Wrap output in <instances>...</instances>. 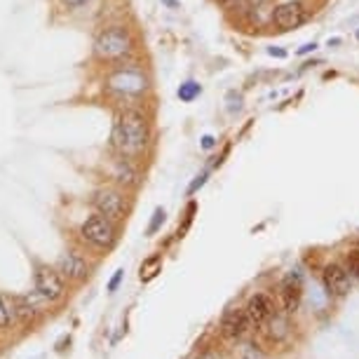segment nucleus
<instances>
[{"mask_svg":"<svg viewBox=\"0 0 359 359\" xmlns=\"http://www.w3.org/2000/svg\"><path fill=\"white\" fill-rule=\"evenodd\" d=\"M315 43H308V45H303L301 50H298V54H308V52H315Z\"/></svg>","mask_w":359,"mask_h":359,"instance_id":"b1692460","label":"nucleus"},{"mask_svg":"<svg viewBox=\"0 0 359 359\" xmlns=\"http://www.w3.org/2000/svg\"><path fill=\"white\" fill-rule=\"evenodd\" d=\"M268 54H270V57H277V59L287 57V52H284L282 47H268Z\"/></svg>","mask_w":359,"mask_h":359,"instance_id":"5701e85b","label":"nucleus"},{"mask_svg":"<svg viewBox=\"0 0 359 359\" xmlns=\"http://www.w3.org/2000/svg\"><path fill=\"white\" fill-rule=\"evenodd\" d=\"M195 359H219V357H216V352H202V355Z\"/></svg>","mask_w":359,"mask_h":359,"instance_id":"a878e982","label":"nucleus"},{"mask_svg":"<svg viewBox=\"0 0 359 359\" xmlns=\"http://www.w3.org/2000/svg\"><path fill=\"white\" fill-rule=\"evenodd\" d=\"M282 306L287 313H296L298 306H301V282H298V277L294 280V277H287L282 284Z\"/></svg>","mask_w":359,"mask_h":359,"instance_id":"f8f14e48","label":"nucleus"},{"mask_svg":"<svg viewBox=\"0 0 359 359\" xmlns=\"http://www.w3.org/2000/svg\"><path fill=\"white\" fill-rule=\"evenodd\" d=\"M80 235H83V240L90 242L92 247L108 249V247H113V242H115V226L104 214H94L83 223Z\"/></svg>","mask_w":359,"mask_h":359,"instance_id":"20e7f679","label":"nucleus"},{"mask_svg":"<svg viewBox=\"0 0 359 359\" xmlns=\"http://www.w3.org/2000/svg\"><path fill=\"white\" fill-rule=\"evenodd\" d=\"M12 317H15V308H12V303L8 301V298L0 296V329L10 327Z\"/></svg>","mask_w":359,"mask_h":359,"instance_id":"2eb2a0df","label":"nucleus"},{"mask_svg":"<svg viewBox=\"0 0 359 359\" xmlns=\"http://www.w3.org/2000/svg\"><path fill=\"white\" fill-rule=\"evenodd\" d=\"M249 327H252V324H249L245 310H228L226 317H223V322H221L223 336L233 338V341H237V338L245 336Z\"/></svg>","mask_w":359,"mask_h":359,"instance_id":"9b49d317","label":"nucleus"},{"mask_svg":"<svg viewBox=\"0 0 359 359\" xmlns=\"http://www.w3.org/2000/svg\"><path fill=\"white\" fill-rule=\"evenodd\" d=\"M115 176H118V181H120L123 186H134V184H137V174L132 172V167L127 165V162H120Z\"/></svg>","mask_w":359,"mask_h":359,"instance_id":"dca6fc26","label":"nucleus"},{"mask_svg":"<svg viewBox=\"0 0 359 359\" xmlns=\"http://www.w3.org/2000/svg\"><path fill=\"white\" fill-rule=\"evenodd\" d=\"M120 280H123V270H118V273L113 275V280H111V284H108V291H115L118 289V284H120Z\"/></svg>","mask_w":359,"mask_h":359,"instance_id":"4be33fe9","label":"nucleus"},{"mask_svg":"<svg viewBox=\"0 0 359 359\" xmlns=\"http://www.w3.org/2000/svg\"><path fill=\"white\" fill-rule=\"evenodd\" d=\"M94 57L99 62H120V59L132 54V36L125 26H111V29L101 31L92 47Z\"/></svg>","mask_w":359,"mask_h":359,"instance_id":"f03ea898","label":"nucleus"},{"mask_svg":"<svg viewBox=\"0 0 359 359\" xmlns=\"http://www.w3.org/2000/svg\"><path fill=\"white\" fill-rule=\"evenodd\" d=\"M245 313H247L249 324L256 329H261V327H266L270 317L275 315V303H273V298L266 296V294H256V296L249 298Z\"/></svg>","mask_w":359,"mask_h":359,"instance_id":"6e6552de","label":"nucleus"},{"mask_svg":"<svg viewBox=\"0 0 359 359\" xmlns=\"http://www.w3.org/2000/svg\"><path fill=\"white\" fill-rule=\"evenodd\" d=\"M92 205L99 214H104L106 219H111V221H120L127 212L125 198L118 191H113V188H99V191L92 195Z\"/></svg>","mask_w":359,"mask_h":359,"instance_id":"423d86ee","label":"nucleus"},{"mask_svg":"<svg viewBox=\"0 0 359 359\" xmlns=\"http://www.w3.org/2000/svg\"><path fill=\"white\" fill-rule=\"evenodd\" d=\"M306 19H308L306 8H303L298 0H294V3H284L280 8L273 10V24L280 31H294L298 26L306 24Z\"/></svg>","mask_w":359,"mask_h":359,"instance_id":"0eeeda50","label":"nucleus"},{"mask_svg":"<svg viewBox=\"0 0 359 359\" xmlns=\"http://www.w3.org/2000/svg\"><path fill=\"white\" fill-rule=\"evenodd\" d=\"M357 38H359V31H357Z\"/></svg>","mask_w":359,"mask_h":359,"instance_id":"cd10ccee","label":"nucleus"},{"mask_svg":"<svg viewBox=\"0 0 359 359\" xmlns=\"http://www.w3.org/2000/svg\"><path fill=\"white\" fill-rule=\"evenodd\" d=\"M348 273H350L352 280L359 282V249L348 254Z\"/></svg>","mask_w":359,"mask_h":359,"instance_id":"a211bd4d","label":"nucleus"},{"mask_svg":"<svg viewBox=\"0 0 359 359\" xmlns=\"http://www.w3.org/2000/svg\"><path fill=\"white\" fill-rule=\"evenodd\" d=\"M106 90L118 97H141L148 90V78L139 69H115L106 78Z\"/></svg>","mask_w":359,"mask_h":359,"instance_id":"7ed1b4c3","label":"nucleus"},{"mask_svg":"<svg viewBox=\"0 0 359 359\" xmlns=\"http://www.w3.org/2000/svg\"><path fill=\"white\" fill-rule=\"evenodd\" d=\"M165 221V212L162 209H155V214H153V223H151V228H148V233H155V230L160 228V223Z\"/></svg>","mask_w":359,"mask_h":359,"instance_id":"aec40b11","label":"nucleus"},{"mask_svg":"<svg viewBox=\"0 0 359 359\" xmlns=\"http://www.w3.org/2000/svg\"><path fill=\"white\" fill-rule=\"evenodd\" d=\"M324 287L331 296H345L352 287V277L348 268L343 266H327L324 268Z\"/></svg>","mask_w":359,"mask_h":359,"instance_id":"1a4fd4ad","label":"nucleus"},{"mask_svg":"<svg viewBox=\"0 0 359 359\" xmlns=\"http://www.w3.org/2000/svg\"><path fill=\"white\" fill-rule=\"evenodd\" d=\"M59 3H62L64 8H69V10H78V8H83V5L90 3V0H59Z\"/></svg>","mask_w":359,"mask_h":359,"instance_id":"412c9836","label":"nucleus"},{"mask_svg":"<svg viewBox=\"0 0 359 359\" xmlns=\"http://www.w3.org/2000/svg\"><path fill=\"white\" fill-rule=\"evenodd\" d=\"M214 144H216L214 137H205V139H202V148H207V151H209V148H214Z\"/></svg>","mask_w":359,"mask_h":359,"instance_id":"393cba45","label":"nucleus"},{"mask_svg":"<svg viewBox=\"0 0 359 359\" xmlns=\"http://www.w3.org/2000/svg\"><path fill=\"white\" fill-rule=\"evenodd\" d=\"M57 270L64 277H69V280H85L87 273H90V266H87V261L78 252H66L59 259Z\"/></svg>","mask_w":359,"mask_h":359,"instance_id":"9d476101","label":"nucleus"},{"mask_svg":"<svg viewBox=\"0 0 359 359\" xmlns=\"http://www.w3.org/2000/svg\"><path fill=\"white\" fill-rule=\"evenodd\" d=\"M219 3H221V5H230L233 0H219Z\"/></svg>","mask_w":359,"mask_h":359,"instance_id":"bb28decb","label":"nucleus"},{"mask_svg":"<svg viewBox=\"0 0 359 359\" xmlns=\"http://www.w3.org/2000/svg\"><path fill=\"white\" fill-rule=\"evenodd\" d=\"M240 359H263V352L259 350V345L247 343L245 348L240 350Z\"/></svg>","mask_w":359,"mask_h":359,"instance_id":"6ab92c4d","label":"nucleus"},{"mask_svg":"<svg viewBox=\"0 0 359 359\" xmlns=\"http://www.w3.org/2000/svg\"><path fill=\"white\" fill-rule=\"evenodd\" d=\"M33 282H36V294L40 298H45V301H59L66 291L62 273L50 266H38L36 275H33Z\"/></svg>","mask_w":359,"mask_h":359,"instance_id":"39448f33","label":"nucleus"},{"mask_svg":"<svg viewBox=\"0 0 359 359\" xmlns=\"http://www.w3.org/2000/svg\"><path fill=\"white\" fill-rule=\"evenodd\" d=\"M111 144L123 158H137L148 146V120L139 111H123L115 115Z\"/></svg>","mask_w":359,"mask_h":359,"instance_id":"f257e3e1","label":"nucleus"},{"mask_svg":"<svg viewBox=\"0 0 359 359\" xmlns=\"http://www.w3.org/2000/svg\"><path fill=\"white\" fill-rule=\"evenodd\" d=\"M179 99L184 101V104H191V101H195L202 94V85L195 83V80H188V83H184L179 87Z\"/></svg>","mask_w":359,"mask_h":359,"instance_id":"4468645a","label":"nucleus"},{"mask_svg":"<svg viewBox=\"0 0 359 359\" xmlns=\"http://www.w3.org/2000/svg\"><path fill=\"white\" fill-rule=\"evenodd\" d=\"M158 268H160V256H153V259H148L144 266H141V280H144V282L153 280V277L158 275Z\"/></svg>","mask_w":359,"mask_h":359,"instance_id":"f3484780","label":"nucleus"},{"mask_svg":"<svg viewBox=\"0 0 359 359\" xmlns=\"http://www.w3.org/2000/svg\"><path fill=\"white\" fill-rule=\"evenodd\" d=\"M266 331H268V336L273 338L275 343H280V341H284V338L289 336V322H287V317L284 315H273L268 320V324H266Z\"/></svg>","mask_w":359,"mask_h":359,"instance_id":"ddd939ff","label":"nucleus"}]
</instances>
